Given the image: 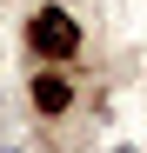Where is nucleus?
<instances>
[{"mask_svg":"<svg viewBox=\"0 0 147 153\" xmlns=\"http://www.w3.org/2000/svg\"><path fill=\"white\" fill-rule=\"evenodd\" d=\"M120 153H134V146H120Z\"/></svg>","mask_w":147,"mask_h":153,"instance_id":"7ed1b4c3","label":"nucleus"},{"mask_svg":"<svg viewBox=\"0 0 147 153\" xmlns=\"http://www.w3.org/2000/svg\"><path fill=\"white\" fill-rule=\"evenodd\" d=\"M27 53L47 60V67H67L74 53H80V20H74L67 7H34L27 13Z\"/></svg>","mask_w":147,"mask_h":153,"instance_id":"f257e3e1","label":"nucleus"},{"mask_svg":"<svg viewBox=\"0 0 147 153\" xmlns=\"http://www.w3.org/2000/svg\"><path fill=\"white\" fill-rule=\"evenodd\" d=\"M27 100H34V113H40V120H60V113L74 107V80H67L60 67H40L34 80H27Z\"/></svg>","mask_w":147,"mask_h":153,"instance_id":"f03ea898","label":"nucleus"}]
</instances>
